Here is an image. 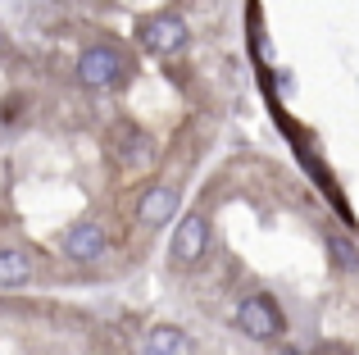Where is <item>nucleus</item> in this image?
<instances>
[{"label": "nucleus", "instance_id": "nucleus-8", "mask_svg": "<svg viewBox=\"0 0 359 355\" xmlns=\"http://www.w3.org/2000/svg\"><path fill=\"white\" fill-rule=\"evenodd\" d=\"M36 274V260L27 255L23 246H0V287L14 292V287H27Z\"/></svg>", "mask_w": 359, "mask_h": 355}, {"label": "nucleus", "instance_id": "nucleus-9", "mask_svg": "<svg viewBox=\"0 0 359 355\" xmlns=\"http://www.w3.org/2000/svg\"><path fill=\"white\" fill-rule=\"evenodd\" d=\"M327 255H332V264L341 269V274L359 278V246L351 237H327Z\"/></svg>", "mask_w": 359, "mask_h": 355}, {"label": "nucleus", "instance_id": "nucleus-11", "mask_svg": "<svg viewBox=\"0 0 359 355\" xmlns=\"http://www.w3.org/2000/svg\"><path fill=\"white\" fill-rule=\"evenodd\" d=\"M314 355H346V347H318Z\"/></svg>", "mask_w": 359, "mask_h": 355}, {"label": "nucleus", "instance_id": "nucleus-7", "mask_svg": "<svg viewBox=\"0 0 359 355\" xmlns=\"http://www.w3.org/2000/svg\"><path fill=\"white\" fill-rule=\"evenodd\" d=\"M137 355H191V337L173 323H155V328L141 337Z\"/></svg>", "mask_w": 359, "mask_h": 355}, {"label": "nucleus", "instance_id": "nucleus-12", "mask_svg": "<svg viewBox=\"0 0 359 355\" xmlns=\"http://www.w3.org/2000/svg\"><path fill=\"white\" fill-rule=\"evenodd\" d=\"M282 355H300V351H296V347H282Z\"/></svg>", "mask_w": 359, "mask_h": 355}, {"label": "nucleus", "instance_id": "nucleus-1", "mask_svg": "<svg viewBox=\"0 0 359 355\" xmlns=\"http://www.w3.org/2000/svg\"><path fill=\"white\" fill-rule=\"evenodd\" d=\"M137 41L146 46L150 55H182L191 46V27L177 9H159V14L141 18L137 23Z\"/></svg>", "mask_w": 359, "mask_h": 355}, {"label": "nucleus", "instance_id": "nucleus-5", "mask_svg": "<svg viewBox=\"0 0 359 355\" xmlns=\"http://www.w3.org/2000/svg\"><path fill=\"white\" fill-rule=\"evenodd\" d=\"M105 246H109V237H105V228H100L96 219L73 223V228L64 232V241H60L64 260H73V264H96V260L105 255Z\"/></svg>", "mask_w": 359, "mask_h": 355}, {"label": "nucleus", "instance_id": "nucleus-13", "mask_svg": "<svg viewBox=\"0 0 359 355\" xmlns=\"http://www.w3.org/2000/svg\"><path fill=\"white\" fill-rule=\"evenodd\" d=\"M0 55H5V32H0Z\"/></svg>", "mask_w": 359, "mask_h": 355}, {"label": "nucleus", "instance_id": "nucleus-3", "mask_svg": "<svg viewBox=\"0 0 359 355\" xmlns=\"http://www.w3.org/2000/svg\"><path fill=\"white\" fill-rule=\"evenodd\" d=\"M237 328L245 337H255V342H282L287 319H282L278 301H273L269 292H250V296L237 301Z\"/></svg>", "mask_w": 359, "mask_h": 355}, {"label": "nucleus", "instance_id": "nucleus-4", "mask_svg": "<svg viewBox=\"0 0 359 355\" xmlns=\"http://www.w3.org/2000/svg\"><path fill=\"white\" fill-rule=\"evenodd\" d=\"M123 78H128V64L114 46H87L78 55V82L87 91H114L123 87Z\"/></svg>", "mask_w": 359, "mask_h": 355}, {"label": "nucleus", "instance_id": "nucleus-10", "mask_svg": "<svg viewBox=\"0 0 359 355\" xmlns=\"http://www.w3.org/2000/svg\"><path fill=\"white\" fill-rule=\"evenodd\" d=\"M118 160H123V164H146V160H150V137H146V133H132V128H128V142H123Z\"/></svg>", "mask_w": 359, "mask_h": 355}, {"label": "nucleus", "instance_id": "nucleus-2", "mask_svg": "<svg viewBox=\"0 0 359 355\" xmlns=\"http://www.w3.org/2000/svg\"><path fill=\"white\" fill-rule=\"evenodd\" d=\"M210 255V214L205 210H187L173 223V241H168V260L177 269H196Z\"/></svg>", "mask_w": 359, "mask_h": 355}, {"label": "nucleus", "instance_id": "nucleus-6", "mask_svg": "<svg viewBox=\"0 0 359 355\" xmlns=\"http://www.w3.org/2000/svg\"><path fill=\"white\" fill-rule=\"evenodd\" d=\"M177 205H182V192H177L173 182H155L141 192L137 201V223L141 228H164V223H173Z\"/></svg>", "mask_w": 359, "mask_h": 355}]
</instances>
